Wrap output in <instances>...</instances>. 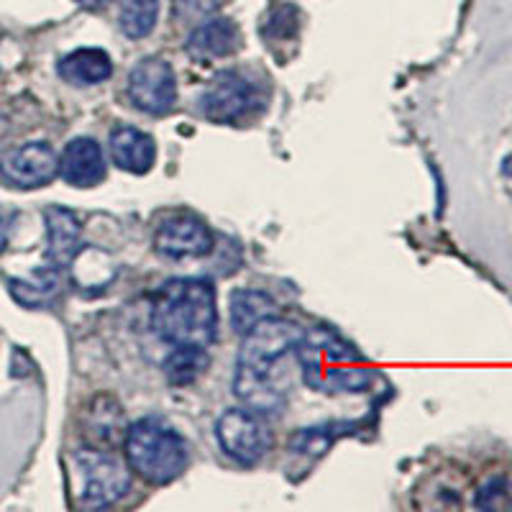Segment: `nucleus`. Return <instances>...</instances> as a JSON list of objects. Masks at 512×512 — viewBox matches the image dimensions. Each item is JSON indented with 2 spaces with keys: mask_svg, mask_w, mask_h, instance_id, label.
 Returning <instances> with one entry per match:
<instances>
[{
  "mask_svg": "<svg viewBox=\"0 0 512 512\" xmlns=\"http://www.w3.org/2000/svg\"><path fill=\"white\" fill-rule=\"evenodd\" d=\"M300 336L303 326L277 315L259 320L244 333V344L236 359V377H233V392L244 402V408L259 415L282 410L285 395L274 379V364L285 359L287 351L295 349Z\"/></svg>",
  "mask_w": 512,
  "mask_h": 512,
  "instance_id": "nucleus-1",
  "label": "nucleus"
},
{
  "mask_svg": "<svg viewBox=\"0 0 512 512\" xmlns=\"http://www.w3.org/2000/svg\"><path fill=\"white\" fill-rule=\"evenodd\" d=\"M152 328L172 346H210L218 336L216 287L198 277L164 282L154 300Z\"/></svg>",
  "mask_w": 512,
  "mask_h": 512,
  "instance_id": "nucleus-2",
  "label": "nucleus"
},
{
  "mask_svg": "<svg viewBox=\"0 0 512 512\" xmlns=\"http://www.w3.org/2000/svg\"><path fill=\"white\" fill-rule=\"evenodd\" d=\"M295 351L305 384L313 392L356 395L372 387L374 369L369 367V361L331 328L315 326L303 331Z\"/></svg>",
  "mask_w": 512,
  "mask_h": 512,
  "instance_id": "nucleus-3",
  "label": "nucleus"
},
{
  "mask_svg": "<svg viewBox=\"0 0 512 512\" xmlns=\"http://www.w3.org/2000/svg\"><path fill=\"white\" fill-rule=\"evenodd\" d=\"M126 459L144 482L162 487L185 472L190 456L185 438L167 420L149 415L128 425Z\"/></svg>",
  "mask_w": 512,
  "mask_h": 512,
  "instance_id": "nucleus-4",
  "label": "nucleus"
},
{
  "mask_svg": "<svg viewBox=\"0 0 512 512\" xmlns=\"http://www.w3.org/2000/svg\"><path fill=\"white\" fill-rule=\"evenodd\" d=\"M75 464L82 479V505L108 507L121 500L131 487V472L108 451L85 448L75 456Z\"/></svg>",
  "mask_w": 512,
  "mask_h": 512,
  "instance_id": "nucleus-5",
  "label": "nucleus"
},
{
  "mask_svg": "<svg viewBox=\"0 0 512 512\" xmlns=\"http://www.w3.org/2000/svg\"><path fill=\"white\" fill-rule=\"evenodd\" d=\"M216 436L221 448L239 464H256L272 448V433L264 415L249 408H231L218 418Z\"/></svg>",
  "mask_w": 512,
  "mask_h": 512,
  "instance_id": "nucleus-6",
  "label": "nucleus"
},
{
  "mask_svg": "<svg viewBox=\"0 0 512 512\" xmlns=\"http://www.w3.org/2000/svg\"><path fill=\"white\" fill-rule=\"evenodd\" d=\"M128 98L149 116H167L177 103V75L162 57H146L128 75Z\"/></svg>",
  "mask_w": 512,
  "mask_h": 512,
  "instance_id": "nucleus-7",
  "label": "nucleus"
},
{
  "mask_svg": "<svg viewBox=\"0 0 512 512\" xmlns=\"http://www.w3.org/2000/svg\"><path fill=\"white\" fill-rule=\"evenodd\" d=\"M256 108V90L244 75L233 70L218 72L200 98V111L213 123H239Z\"/></svg>",
  "mask_w": 512,
  "mask_h": 512,
  "instance_id": "nucleus-8",
  "label": "nucleus"
},
{
  "mask_svg": "<svg viewBox=\"0 0 512 512\" xmlns=\"http://www.w3.org/2000/svg\"><path fill=\"white\" fill-rule=\"evenodd\" d=\"M59 175V157L47 141H29L0 159V177L18 190H36Z\"/></svg>",
  "mask_w": 512,
  "mask_h": 512,
  "instance_id": "nucleus-9",
  "label": "nucleus"
},
{
  "mask_svg": "<svg viewBox=\"0 0 512 512\" xmlns=\"http://www.w3.org/2000/svg\"><path fill=\"white\" fill-rule=\"evenodd\" d=\"M216 246V236L195 216H175L164 221L154 233V251L164 259H198Z\"/></svg>",
  "mask_w": 512,
  "mask_h": 512,
  "instance_id": "nucleus-10",
  "label": "nucleus"
},
{
  "mask_svg": "<svg viewBox=\"0 0 512 512\" xmlns=\"http://www.w3.org/2000/svg\"><path fill=\"white\" fill-rule=\"evenodd\" d=\"M108 175V164L100 144L88 136L72 139L59 157V177L72 187H95Z\"/></svg>",
  "mask_w": 512,
  "mask_h": 512,
  "instance_id": "nucleus-11",
  "label": "nucleus"
},
{
  "mask_svg": "<svg viewBox=\"0 0 512 512\" xmlns=\"http://www.w3.org/2000/svg\"><path fill=\"white\" fill-rule=\"evenodd\" d=\"M241 47V31L226 16H210L203 24L192 29L190 39H187V54L195 62H216V59L231 57L233 52H239Z\"/></svg>",
  "mask_w": 512,
  "mask_h": 512,
  "instance_id": "nucleus-12",
  "label": "nucleus"
},
{
  "mask_svg": "<svg viewBox=\"0 0 512 512\" xmlns=\"http://www.w3.org/2000/svg\"><path fill=\"white\" fill-rule=\"evenodd\" d=\"M111 159L128 175H146L157 162V141L134 126H121L111 134Z\"/></svg>",
  "mask_w": 512,
  "mask_h": 512,
  "instance_id": "nucleus-13",
  "label": "nucleus"
},
{
  "mask_svg": "<svg viewBox=\"0 0 512 512\" xmlns=\"http://www.w3.org/2000/svg\"><path fill=\"white\" fill-rule=\"evenodd\" d=\"M44 223H47V264L62 269L80 251V218L70 208L52 205L44 210Z\"/></svg>",
  "mask_w": 512,
  "mask_h": 512,
  "instance_id": "nucleus-14",
  "label": "nucleus"
},
{
  "mask_svg": "<svg viewBox=\"0 0 512 512\" xmlns=\"http://www.w3.org/2000/svg\"><path fill=\"white\" fill-rule=\"evenodd\" d=\"M57 72L70 85L88 88V85H100V82H105L113 75V62L103 49L82 47L59 59Z\"/></svg>",
  "mask_w": 512,
  "mask_h": 512,
  "instance_id": "nucleus-15",
  "label": "nucleus"
},
{
  "mask_svg": "<svg viewBox=\"0 0 512 512\" xmlns=\"http://www.w3.org/2000/svg\"><path fill=\"white\" fill-rule=\"evenodd\" d=\"M13 300L26 308H39L49 303L59 290V269L57 267H41L36 269L31 280H8Z\"/></svg>",
  "mask_w": 512,
  "mask_h": 512,
  "instance_id": "nucleus-16",
  "label": "nucleus"
},
{
  "mask_svg": "<svg viewBox=\"0 0 512 512\" xmlns=\"http://www.w3.org/2000/svg\"><path fill=\"white\" fill-rule=\"evenodd\" d=\"M269 315H274V300L267 292L239 290L231 295V326L236 333H246Z\"/></svg>",
  "mask_w": 512,
  "mask_h": 512,
  "instance_id": "nucleus-17",
  "label": "nucleus"
},
{
  "mask_svg": "<svg viewBox=\"0 0 512 512\" xmlns=\"http://www.w3.org/2000/svg\"><path fill=\"white\" fill-rule=\"evenodd\" d=\"M210 359L203 346H177V351L164 361V374L172 384H192L208 369Z\"/></svg>",
  "mask_w": 512,
  "mask_h": 512,
  "instance_id": "nucleus-18",
  "label": "nucleus"
},
{
  "mask_svg": "<svg viewBox=\"0 0 512 512\" xmlns=\"http://www.w3.org/2000/svg\"><path fill=\"white\" fill-rule=\"evenodd\" d=\"M159 18V0H121V31L128 39H144L154 31Z\"/></svg>",
  "mask_w": 512,
  "mask_h": 512,
  "instance_id": "nucleus-19",
  "label": "nucleus"
},
{
  "mask_svg": "<svg viewBox=\"0 0 512 512\" xmlns=\"http://www.w3.org/2000/svg\"><path fill=\"white\" fill-rule=\"evenodd\" d=\"M338 433L331 431L328 425L323 428H305V431H297L290 441V451L297 456H318V454H326L328 448L333 446Z\"/></svg>",
  "mask_w": 512,
  "mask_h": 512,
  "instance_id": "nucleus-20",
  "label": "nucleus"
},
{
  "mask_svg": "<svg viewBox=\"0 0 512 512\" xmlns=\"http://www.w3.org/2000/svg\"><path fill=\"white\" fill-rule=\"evenodd\" d=\"M474 505L479 510H512V479L497 477L484 484Z\"/></svg>",
  "mask_w": 512,
  "mask_h": 512,
  "instance_id": "nucleus-21",
  "label": "nucleus"
},
{
  "mask_svg": "<svg viewBox=\"0 0 512 512\" xmlns=\"http://www.w3.org/2000/svg\"><path fill=\"white\" fill-rule=\"evenodd\" d=\"M95 438L105 443H113L118 438V431L123 428V413L118 408V402H111V408L108 410H95Z\"/></svg>",
  "mask_w": 512,
  "mask_h": 512,
  "instance_id": "nucleus-22",
  "label": "nucleus"
},
{
  "mask_svg": "<svg viewBox=\"0 0 512 512\" xmlns=\"http://www.w3.org/2000/svg\"><path fill=\"white\" fill-rule=\"evenodd\" d=\"M226 3L228 0H175V18L192 21V18L210 16V13H216Z\"/></svg>",
  "mask_w": 512,
  "mask_h": 512,
  "instance_id": "nucleus-23",
  "label": "nucleus"
},
{
  "mask_svg": "<svg viewBox=\"0 0 512 512\" xmlns=\"http://www.w3.org/2000/svg\"><path fill=\"white\" fill-rule=\"evenodd\" d=\"M11 223H13V213H3V210H0V251H3V246L8 244Z\"/></svg>",
  "mask_w": 512,
  "mask_h": 512,
  "instance_id": "nucleus-24",
  "label": "nucleus"
},
{
  "mask_svg": "<svg viewBox=\"0 0 512 512\" xmlns=\"http://www.w3.org/2000/svg\"><path fill=\"white\" fill-rule=\"evenodd\" d=\"M80 3L85 8H103V6H108L111 0H80Z\"/></svg>",
  "mask_w": 512,
  "mask_h": 512,
  "instance_id": "nucleus-25",
  "label": "nucleus"
}]
</instances>
